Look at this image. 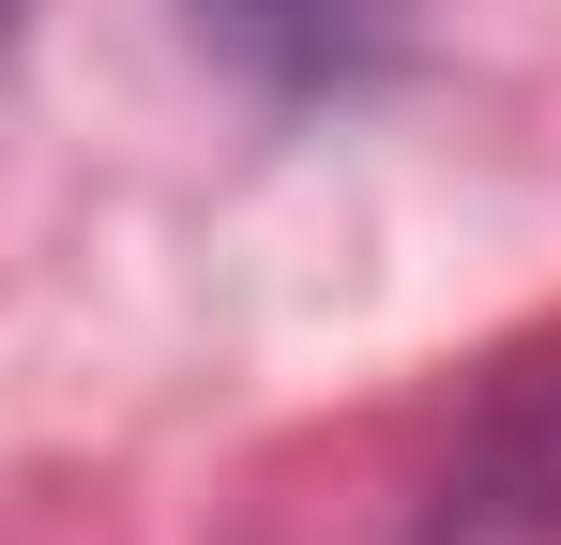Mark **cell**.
<instances>
[{
    "mask_svg": "<svg viewBox=\"0 0 561 545\" xmlns=\"http://www.w3.org/2000/svg\"><path fill=\"white\" fill-rule=\"evenodd\" d=\"M197 31H213L243 77L319 91V77H365L379 46L410 31V0H197Z\"/></svg>",
    "mask_w": 561,
    "mask_h": 545,
    "instance_id": "1",
    "label": "cell"
},
{
    "mask_svg": "<svg viewBox=\"0 0 561 545\" xmlns=\"http://www.w3.org/2000/svg\"><path fill=\"white\" fill-rule=\"evenodd\" d=\"M485 500H501V515H561V379H531V394L501 409V440H485Z\"/></svg>",
    "mask_w": 561,
    "mask_h": 545,
    "instance_id": "2",
    "label": "cell"
}]
</instances>
